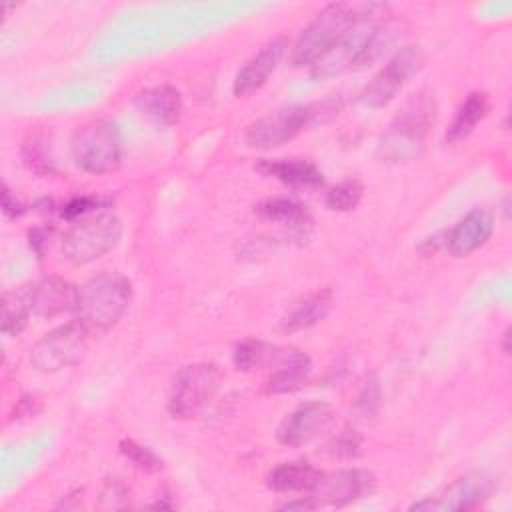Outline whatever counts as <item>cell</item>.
Instances as JSON below:
<instances>
[{"instance_id":"obj_25","label":"cell","mask_w":512,"mask_h":512,"mask_svg":"<svg viewBox=\"0 0 512 512\" xmlns=\"http://www.w3.org/2000/svg\"><path fill=\"white\" fill-rule=\"evenodd\" d=\"M362 192L364 188L358 178H346L334 188H330V192L326 194V208L334 212L354 210L362 198Z\"/></svg>"},{"instance_id":"obj_17","label":"cell","mask_w":512,"mask_h":512,"mask_svg":"<svg viewBox=\"0 0 512 512\" xmlns=\"http://www.w3.org/2000/svg\"><path fill=\"white\" fill-rule=\"evenodd\" d=\"M270 358L274 362V370L266 382L268 392L284 394L304 386L312 368L308 354L298 348H284L280 354L270 352Z\"/></svg>"},{"instance_id":"obj_20","label":"cell","mask_w":512,"mask_h":512,"mask_svg":"<svg viewBox=\"0 0 512 512\" xmlns=\"http://www.w3.org/2000/svg\"><path fill=\"white\" fill-rule=\"evenodd\" d=\"M332 308V292L320 290L298 302L280 322V330L286 334L306 330L328 316Z\"/></svg>"},{"instance_id":"obj_26","label":"cell","mask_w":512,"mask_h":512,"mask_svg":"<svg viewBox=\"0 0 512 512\" xmlns=\"http://www.w3.org/2000/svg\"><path fill=\"white\" fill-rule=\"evenodd\" d=\"M120 452H122L134 466H138V468L144 470V472H158V470L162 468V458H160L156 452H152L150 448L138 444L136 440H130V438L122 440V442H120Z\"/></svg>"},{"instance_id":"obj_10","label":"cell","mask_w":512,"mask_h":512,"mask_svg":"<svg viewBox=\"0 0 512 512\" xmlns=\"http://www.w3.org/2000/svg\"><path fill=\"white\" fill-rule=\"evenodd\" d=\"M374 486V476L362 468H342L334 472H320L312 488L308 490V498L316 508L334 506L342 508Z\"/></svg>"},{"instance_id":"obj_12","label":"cell","mask_w":512,"mask_h":512,"mask_svg":"<svg viewBox=\"0 0 512 512\" xmlns=\"http://www.w3.org/2000/svg\"><path fill=\"white\" fill-rule=\"evenodd\" d=\"M374 24H354L348 34L336 44L332 46L322 58H318L312 66H310V74L312 78L316 80H328V78H334L346 70H352V68H358V62H360V56H362V50L366 46V40H368V34L372 30Z\"/></svg>"},{"instance_id":"obj_5","label":"cell","mask_w":512,"mask_h":512,"mask_svg":"<svg viewBox=\"0 0 512 512\" xmlns=\"http://www.w3.org/2000/svg\"><path fill=\"white\" fill-rule=\"evenodd\" d=\"M122 236L120 220L110 212H100L78 220L62 236V254L74 266L90 264L110 252Z\"/></svg>"},{"instance_id":"obj_21","label":"cell","mask_w":512,"mask_h":512,"mask_svg":"<svg viewBox=\"0 0 512 512\" xmlns=\"http://www.w3.org/2000/svg\"><path fill=\"white\" fill-rule=\"evenodd\" d=\"M490 110V100L486 92H470L464 102L460 104V108L456 110L448 130H446V142L454 144L464 140L466 136L472 134V130L478 126V122H482L488 116Z\"/></svg>"},{"instance_id":"obj_8","label":"cell","mask_w":512,"mask_h":512,"mask_svg":"<svg viewBox=\"0 0 512 512\" xmlns=\"http://www.w3.org/2000/svg\"><path fill=\"white\" fill-rule=\"evenodd\" d=\"M316 114V106L312 104H290L276 108L260 116L246 128V144L258 150L278 148L296 138L302 130H306Z\"/></svg>"},{"instance_id":"obj_13","label":"cell","mask_w":512,"mask_h":512,"mask_svg":"<svg viewBox=\"0 0 512 512\" xmlns=\"http://www.w3.org/2000/svg\"><path fill=\"white\" fill-rule=\"evenodd\" d=\"M334 412L326 402H308L286 414L276 430V438L284 446H302L314 440L332 422Z\"/></svg>"},{"instance_id":"obj_27","label":"cell","mask_w":512,"mask_h":512,"mask_svg":"<svg viewBox=\"0 0 512 512\" xmlns=\"http://www.w3.org/2000/svg\"><path fill=\"white\" fill-rule=\"evenodd\" d=\"M24 160L26 164L34 170V172H50V164H52V158H50V148L44 140L42 134H30L28 140L24 142Z\"/></svg>"},{"instance_id":"obj_22","label":"cell","mask_w":512,"mask_h":512,"mask_svg":"<svg viewBox=\"0 0 512 512\" xmlns=\"http://www.w3.org/2000/svg\"><path fill=\"white\" fill-rule=\"evenodd\" d=\"M320 470L310 462H282L270 470L266 484L274 492H308L316 482Z\"/></svg>"},{"instance_id":"obj_4","label":"cell","mask_w":512,"mask_h":512,"mask_svg":"<svg viewBox=\"0 0 512 512\" xmlns=\"http://www.w3.org/2000/svg\"><path fill=\"white\" fill-rule=\"evenodd\" d=\"M356 22L358 16L346 4L324 6L296 38L290 52L292 66H312L332 46H336Z\"/></svg>"},{"instance_id":"obj_3","label":"cell","mask_w":512,"mask_h":512,"mask_svg":"<svg viewBox=\"0 0 512 512\" xmlns=\"http://www.w3.org/2000/svg\"><path fill=\"white\" fill-rule=\"evenodd\" d=\"M74 164L88 174H108L120 166L122 138L118 126L106 118H94L76 128L70 142Z\"/></svg>"},{"instance_id":"obj_23","label":"cell","mask_w":512,"mask_h":512,"mask_svg":"<svg viewBox=\"0 0 512 512\" xmlns=\"http://www.w3.org/2000/svg\"><path fill=\"white\" fill-rule=\"evenodd\" d=\"M254 212L266 220L280 222L290 228H306L312 224V216L306 206L294 198H268L254 206Z\"/></svg>"},{"instance_id":"obj_30","label":"cell","mask_w":512,"mask_h":512,"mask_svg":"<svg viewBox=\"0 0 512 512\" xmlns=\"http://www.w3.org/2000/svg\"><path fill=\"white\" fill-rule=\"evenodd\" d=\"M96 204H98V200H96V198H92V196H76V198H72L70 202H66V204H64V208H62V216H64V218H68V220L78 218V216L86 214L88 210H92Z\"/></svg>"},{"instance_id":"obj_6","label":"cell","mask_w":512,"mask_h":512,"mask_svg":"<svg viewBox=\"0 0 512 512\" xmlns=\"http://www.w3.org/2000/svg\"><path fill=\"white\" fill-rule=\"evenodd\" d=\"M90 332L78 322H66L44 334L30 350V364L42 374H54L78 364L88 350Z\"/></svg>"},{"instance_id":"obj_24","label":"cell","mask_w":512,"mask_h":512,"mask_svg":"<svg viewBox=\"0 0 512 512\" xmlns=\"http://www.w3.org/2000/svg\"><path fill=\"white\" fill-rule=\"evenodd\" d=\"M0 308H2V332L6 336H18L32 314L28 286L6 290L2 294Z\"/></svg>"},{"instance_id":"obj_29","label":"cell","mask_w":512,"mask_h":512,"mask_svg":"<svg viewBox=\"0 0 512 512\" xmlns=\"http://www.w3.org/2000/svg\"><path fill=\"white\" fill-rule=\"evenodd\" d=\"M358 448H360V436L354 430H344L328 442L326 452L338 458H350L358 454Z\"/></svg>"},{"instance_id":"obj_16","label":"cell","mask_w":512,"mask_h":512,"mask_svg":"<svg viewBox=\"0 0 512 512\" xmlns=\"http://www.w3.org/2000/svg\"><path fill=\"white\" fill-rule=\"evenodd\" d=\"M494 232V218L486 208H474L446 232V248L456 258H466L484 246Z\"/></svg>"},{"instance_id":"obj_15","label":"cell","mask_w":512,"mask_h":512,"mask_svg":"<svg viewBox=\"0 0 512 512\" xmlns=\"http://www.w3.org/2000/svg\"><path fill=\"white\" fill-rule=\"evenodd\" d=\"M28 296H30V310L36 318H52L62 312L76 310L80 288H76L72 282L48 276L34 284H28Z\"/></svg>"},{"instance_id":"obj_14","label":"cell","mask_w":512,"mask_h":512,"mask_svg":"<svg viewBox=\"0 0 512 512\" xmlns=\"http://www.w3.org/2000/svg\"><path fill=\"white\" fill-rule=\"evenodd\" d=\"M288 48V40L284 36H278L264 44L250 60L244 62V66L236 72L232 92L236 98H246L252 92L260 90L270 74L278 68L284 52Z\"/></svg>"},{"instance_id":"obj_11","label":"cell","mask_w":512,"mask_h":512,"mask_svg":"<svg viewBox=\"0 0 512 512\" xmlns=\"http://www.w3.org/2000/svg\"><path fill=\"white\" fill-rule=\"evenodd\" d=\"M494 480L486 472H468L456 478L440 496L412 504V510H470L488 500Z\"/></svg>"},{"instance_id":"obj_18","label":"cell","mask_w":512,"mask_h":512,"mask_svg":"<svg viewBox=\"0 0 512 512\" xmlns=\"http://www.w3.org/2000/svg\"><path fill=\"white\" fill-rule=\"evenodd\" d=\"M134 104L142 116L162 126L176 124L182 114V96L170 84H158L138 92L134 98Z\"/></svg>"},{"instance_id":"obj_32","label":"cell","mask_w":512,"mask_h":512,"mask_svg":"<svg viewBox=\"0 0 512 512\" xmlns=\"http://www.w3.org/2000/svg\"><path fill=\"white\" fill-rule=\"evenodd\" d=\"M34 404H36V398H30V396L22 398V400L18 402V406H16V410H14V414H12V418H10V420L26 418V416H34V414H36V410H38V408H34Z\"/></svg>"},{"instance_id":"obj_19","label":"cell","mask_w":512,"mask_h":512,"mask_svg":"<svg viewBox=\"0 0 512 512\" xmlns=\"http://www.w3.org/2000/svg\"><path fill=\"white\" fill-rule=\"evenodd\" d=\"M256 170L280 180L282 184L294 186V188H312V186H322V182H324L318 166L304 158L260 160L256 164Z\"/></svg>"},{"instance_id":"obj_2","label":"cell","mask_w":512,"mask_h":512,"mask_svg":"<svg viewBox=\"0 0 512 512\" xmlns=\"http://www.w3.org/2000/svg\"><path fill=\"white\" fill-rule=\"evenodd\" d=\"M132 298L130 280L118 272H102L90 278L76 304V320L94 334H104L118 324Z\"/></svg>"},{"instance_id":"obj_31","label":"cell","mask_w":512,"mask_h":512,"mask_svg":"<svg viewBox=\"0 0 512 512\" xmlns=\"http://www.w3.org/2000/svg\"><path fill=\"white\" fill-rule=\"evenodd\" d=\"M2 208H4V214L8 218H16L24 212V206L10 194V190L4 186V192H2Z\"/></svg>"},{"instance_id":"obj_9","label":"cell","mask_w":512,"mask_h":512,"mask_svg":"<svg viewBox=\"0 0 512 512\" xmlns=\"http://www.w3.org/2000/svg\"><path fill=\"white\" fill-rule=\"evenodd\" d=\"M424 66V52L418 46H404L398 50L386 66L378 70V74L364 86L360 98L370 108H382L400 92V88L408 82Z\"/></svg>"},{"instance_id":"obj_1","label":"cell","mask_w":512,"mask_h":512,"mask_svg":"<svg viewBox=\"0 0 512 512\" xmlns=\"http://www.w3.org/2000/svg\"><path fill=\"white\" fill-rule=\"evenodd\" d=\"M436 114L438 106L432 92L418 90L408 96L380 136L376 156L386 164L416 160L424 150V142L436 122Z\"/></svg>"},{"instance_id":"obj_28","label":"cell","mask_w":512,"mask_h":512,"mask_svg":"<svg viewBox=\"0 0 512 512\" xmlns=\"http://www.w3.org/2000/svg\"><path fill=\"white\" fill-rule=\"evenodd\" d=\"M270 350L258 340H244L234 350V366L242 372H248L268 360Z\"/></svg>"},{"instance_id":"obj_7","label":"cell","mask_w":512,"mask_h":512,"mask_svg":"<svg viewBox=\"0 0 512 512\" xmlns=\"http://www.w3.org/2000/svg\"><path fill=\"white\" fill-rule=\"evenodd\" d=\"M220 370L212 362L188 364L174 376L168 396V412L172 418L196 416L218 392Z\"/></svg>"},{"instance_id":"obj_33","label":"cell","mask_w":512,"mask_h":512,"mask_svg":"<svg viewBox=\"0 0 512 512\" xmlns=\"http://www.w3.org/2000/svg\"><path fill=\"white\" fill-rule=\"evenodd\" d=\"M282 508H284V510H314L316 506H314V502H312L308 496H302V498H298V500L286 502Z\"/></svg>"}]
</instances>
